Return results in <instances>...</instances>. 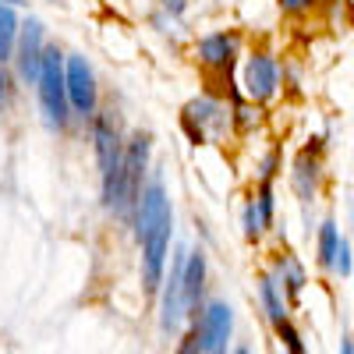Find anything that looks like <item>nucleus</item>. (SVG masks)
<instances>
[{"mask_svg": "<svg viewBox=\"0 0 354 354\" xmlns=\"http://www.w3.org/2000/svg\"><path fill=\"white\" fill-rule=\"evenodd\" d=\"M138 241H142V283L145 290H160L163 270H167V248H170V198L160 181L142 188L138 198Z\"/></svg>", "mask_w": 354, "mask_h": 354, "instance_id": "f257e3e1", "label": "nucleus"}, {"mask_svg": "<svg viewBox=\"0 0 354 354\" xmlns=\"http://www.w3.org/2000/svg\"><path fill=\"white\" fill-rule=\"evenodd\" d=\"M39 103L46 113V124L64 128L68 124V85H64V53L50 46L43 53V68H39Z\"/></svg>", "mask_w": 354, "mask_h": 354, "instance_id": "f03ea898", "label": "nucleus"}, {"mask_svg": "<svg viewBox=\"0 0 354 354\" xmlns=\"http://www.w3.org/2000/svg\"><path fill=\"white\" fill-rule=\"evenodd\" d=\"M145 160H149V135H135L124 149V167H121V188L110 209L117 216H131L138 209L142 198V174H145Z\"/></svg>", "mask_w": 354, "mask_h": 354, "instance_id": "7ed1b4c3", "label": "nucleus"}, {"mask_svg": "<svg viewBox=\"0 0 354 354\" xmlns=\"http://www.w3.org/2000/svg\"><path fill=\"white\" fill-rule=\"evenodd\" d=\"M96 153H100V167H103V198L106 205H113L117 188H121V167H124V149H121V135H117L110 117H96Z\"/></svg>", "mask_w": 354, "mask_h": 354, "instance_id": "20e7f679", "label": "nucleus"}, {"mask_svg": "<svg viewBox=\"0 0 354 354\" xmlns=\"http://www.w3.org/2000/svg\"><path fill=\"white\" fill-rule=\"evenodd\" d=\"M195 326H198L202 354H227L230 330H234V308L227 301H209L195 319Z\"/></svg>", "mask_w": 354, "mask_h": 354, "instance_id": "39448f33", "label": "nucleus"}, {"mask_svg": "<svg viewBox=\"0 0 354 354\" xmlns=\"http://www.w3.org/2000/svg\"><path fill=\"white\" fill-rule=\"evenodd\" d=\"M64 85H68V103L78 113L96 110V78L85 57H64Z\"/></svg>", "mask_w": 354, "mask_h": 354, "instance_id": "423d86ee", "label": "nucleus"}, {"mask_svg": "<svg viewBox=\"0 0 354 354\" xmlns=\"http://www.w3.org/2000/svg\"><path fill=\"white\" fill-rule=\"evenodd\" d=\"M163 312H160V326L167 333H177V326H181L185 319V255L174 259V270L170 277L163 280Z\"/></svg>", "mask_w": 354, "mask_h": 354, "instance_id": "0eeeda50", "label": "nucleus"}, {"mask_svg": "<svg viewBox=\"0 0 354 354\" xmlns=\"http://www.w3.org/2000/svg\"><path fill=\"white\" fill-rule=\"evenodd\" d=\"M43 25L36 18H28L18 32V71L21 78L36 82L39 78V68H43Z\"/></svg>", "mask_w": 354, "mask_h": 354, "instance_id": "6e6552de", "label": "nucleus"}, {"mask_svg": "<svg viewBox=\"0 0 354 354\" xmlns=\"http://www.w3.org/2000/svg\"><path fill=\"white\" fill-rule=\"evenodd\" d=\"M245 88H248V96L259 100V103L277 93V64H273L270 53L248 57V64H245Z\"/></svg>", "mask_w": 354, "mask_h": 354, "instance_id": "1a4fd4ad", "label": "nucleus"}, {"mask_svg": "<svg viewBox=\"0 0 354 354\" xmlns=\"http://www.w3.org/2000/svg\"><path fill=\"white\" fill-rule=\"evenodd\" d=\"M234 53H238V39L227 36V32H216V36H205L198 43V61L205 68H230L234 64Z\"/></svg>", "mask_w": 354, "mask_h": 354, "instance_id": "9d476101", "label": "nucleus"}, {"mask_svg": "<svg viewBox=\"0 0 354 354\" xmlns=\"http://www.w3.org/2000/svg\"><path fill=\"white\" fill-rule=\"evenodd\" d=\"M202 290H205V255L192 252V255H185V315H192L198 308Z\"/></svg>", "mask_w": 354, "mask_h": 354, "instance_id": "9b49d317", "label": "nucleus"}, {"mask_svg": "<svg viewBox=\"0 0 354 354\" xmlns=\"http://www.w3.org/2000/svg\"><path fill=\"white\" fill-rule=\"evenodd\" d=\"M259 298H262V308L266 315L273 319V326H280V322H287V301H283V290L273 277H262L259 283Z\"/></svg>", "mask_w": 354, "mask_h": 354, "instance_id": "f8f14e48", "label": "nucleus"}, {"mask_svg": "<svg viewBox=\"0 0 354 354\" xmlns=\"http://www.w3.org/2000/svg\"><path fill=\"white\" fill-rule=\"evenodd\" d=\"M18 15L11 11V8H4L0 4V64L4 61H11V53H15V46H18Z\"/></svg>", "mask_w": 354, "mask_h": 354, "instance_id": "ddd939ff", "label": "nucleus"}, {"mask_svg": "<svg viewBox=\"0 0 354 354\" xmlns=\"http://www.w3.org/2000/svg\"><path fill=\"white\" fill-rule=\"evenodd\" d=\"M337 248H340V234H337V223L326 220L319 230V262L322 266H333L337 262Z\"/></svg>", "mask_w": 354, "mask_h": 354, "instance_id": "4468645a", "label": "nucleus"}, {"mask_svg": "<svg viewBox=\"0 0 354 354\" xmlns=\"http://www.w3.org/2000/svg\"><path fill=\"white\" fill-rule=\"evenodd\" d=\"M280 277H283V283H287V290H290V294H298V290L305 287V273H301V266H298V262H290V259H283V262H280Z\"/></svg>", "mask_w": 354, "mask_h": 354, "instance_id": "2eb2a0df", "label": "nucleus"}, {"mask_svg": "<svg viewBox=\"0 0 354 354\" xmlns=\"http://www.w3.org/2000/svg\"><path fill=\"white\" fill-rule=\"evenodd\" d=\"M277 337L283 340L287 354H305V340H301V333L294 330L290 322H280V326H277Z\"/></svg>", "mask_w": 354, "mask_h": 354, "instance_id": "dca6fc26", "label": "nucleus"}, {"mask_svg": "<svg viewBox=\"0 0 354 354\" xmlns=\"http://www.w3.org/2000/svg\"><path fill=\"white\" fill-rule=\"evenodd\" d=\"M255 205H259L262 227H270V223H273V188H270V181H262V188H259V198H255Z\"/></svg>", "mask_w": 354, "mask_h": 354, "instance_id": "f3484780", "label": "nucleus"}, {"mask_svg": "<svg viewBox=\"0 0 354 354\" xmlns=\"http://www.w3.org/2000/svg\"><path fill=\"white\" fill-rule=\"evenodd\" d=\"M245 234H248V238H259V234H262V216H259L255 202L245 205Z\"/></svg>", "mask_w": 354, "mask_h": 354, "instance_id": "a211bd4d", "label": "nucleus"}, {"mask_svg": "<svg viewBox=\"0 0 354 354\" xmlns=\"http://www.w3.org/2000/svg\"><path fill=\"white\" fill-rule=\"evenodd\" d=\"M177 354H202V340H198V326L192 322V330L181 337V344H177Z\"/></svg>", "mask_w": 354, "mask_h": 354, "instance_id": "6ab92c4d", "label": "nucleus"}, {"mask_svg": "<svg viewBox=\"0 0 354 354\" xmlns=\"http://www.w3.org/2000/svg\"><path fill=\"white\" fill-rule=\"evenodd\" d=\"M315 0H280V8L283 11H305V8H312Z\"/></svg>", "mask_w": 354, "mask_h": 354, "instance_id": "aec40b11", "label": "nucleus"}, {"mask_svg": "<svg viewBox=\"0 0 354 354\" xmlns=\"http://www.w3.org/2000/svg\"><path fill=\"white\" fill-rule=\"evenodd\" d=\"M0 103H8V78H4V71H0Z\"/></svg>", "mask_w": 354, "mask_h": 354, "instance_id": "412c9836", "label": "nucleus"}, {"mask_svg": "<svg viewBox=\"0 0 354 354\" xmlns=\"http://www.w3.org/2000/svg\"><path fill=\"white\" fill-rule=\"evenodd\" d=\"M340 354H354V340H351V337H344V344H340Z\"/></svg>", "mask_w": 354, "mask_h": 354, "instance_id": "4be33fe9", "label": "nucleus"}, {"mask_svg": "<svg viewBox=\"0 0 354 354\" xmlns=\"http://www.w3.org/2000/svg\"><path fill=\"white\" fill-rule=\"evenodd\" d=\"M234 354H248V351H245V347H238V351H234Z\"/></svg>", "mask_w": 354, "mask_h": 354, "instance_id": "5701e85b", "label": "nucleus"}]
</instances>
